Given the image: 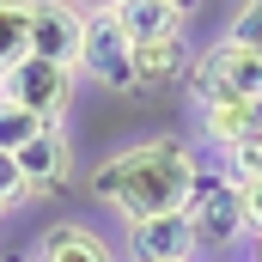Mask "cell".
<instances>
[{
	"mask_svg": "<svg viewBox=\"0 0 262 262\" xmlns=\"http://www.w3.org/2000/svg\"><path fill=\"white\" fill-rule=\"evenodd\" d=\"M43 128H49L43 116H31L18 98H6V92H0V152H18V146H31Z\"/></svg>",
	"mask_w": 262,
	"mask_h": 262,
	"instance_id": "obj_14",
	"label": "cell"
},
{
	"mask_svg": "<svg viewBox=\"0 0 262 262\" xmlns=\"http://www.w3.org/2000/svg\"><path fill=\"white\" fill-rule=\"evenodd\" d=\"M189 43L183 37H159V43H134V92H165V85H183L189 73Z\"/></svg>",
	"mask_w": 262,
	"mask_h": 262,
	"instance_id": "obj_11",
	"label": "cell"
},
{
	"mask_svg": "<svg viewBox=\"0 0 262 262\" xmlns=\"http://www.w3.org/2000/svg\"><path fill=\"white\" fill-rule=\"evenodd\" d=\"M195 116L207 146H220V152L262 146V98H213V104H195Z\"/></svg>",
	"mask_w": 262,
	"mask_h": 262,
	"instance_id": "obj_7",
	"label": "cell"
},
{
	"mask_svg": "<svg viewBox=\"0 0 262 262\" xmlns=\"http://www.w3.org/2000/svg\"><path fill=\"white\" fill-rule=\"evenodd\" d=\"M195 189H201V159L177 134H152V140L116 146L85 171V195L98 207H110L122 226L159 220V213H189Z\"/></svg>",
	"mask_w": 262,
	"mask_h": 262,
	"instance_id": "obj_1",
	"label": "cell"
},
{
	"mask_svg": "<svg viewBox=\"0 0 262 262\" xmlns=\"http://www.w3.org/2000/svg\"><path fill=\"white\" fill-rule=\"evenodd\" d=\"M183 85H189L195 104H213V98H262V49L220 37L213 49H201L195 61H189Z\"/></svg>",
	"mask_w": 262,
	"mask_h": 262,
	"instance_id": "obj_2",
	"label": "cell"
},
{
	"mask_svg": "<svg viewBox=\"0 0 262 262\" xmlns=\"http://www.w3.org/2000/svg\"><path fill=\"white\" fill-rule=\"evenodd\" d=\"M0 92L18 98V104H25L31 116H43V122H67V110H73V98H79V67L25 55V61L0 79Z\"/></svg>",
	"mask_w": 262,
	"mask_h": 262,
	"instance_id": "obj_5",
	"label": "cell"
},
{
	"mask_svg": "<svg viewBox=\"0 0 262 262\" xmlns=\"http://www.w3.org/2000/svg\"><path fill=\"white\" fill-rule=\"evenodd\" d=\"M177 6H183V12H195V6H201V0H177Z\"/></svg>",
	"mask_w": 262,
	"mask_h": 262,
	"instance_id": "obj_20",
	"label": "cell"
},
{
	"mask_svg": "<svg viewBox=\"0 0 262 262\" xmlns=\"http://www.w3.org/2000/svg\"><path fill=\"white\" fill-rule=\"evenodd\" d=\"M250 262H262V232H250Z\"/></svg>",
	"mask_w": 262,
	"mask_h": 262,
	"instance_id": "obj_19",
	"label": "cell"
},
{
	"mask_svg": "<svg viewBox=\"0 0 262 262\" xmlns=\"http://www.w3.org/2000/svg\"><path fill=\"white\" fill-rule=\"evenodd\" d=\"M226 37H232V43H250V49H262V0H238V12H232Z\"/></svg>",
	"mask_w": 262,
	"mask_h": 262,
	"instance_id": "obj_15",
	"label": "cell"
},
{
	"mask_svg": "<svg viewBox=\"0 0 262 262\" xmlns=\"http://www.w3.org/2000/svg\"><path fill=\"white\" fill-rule=\"evenodd\" d=\"M128 256L134 262H195V232L189 213H159V220H134L128 226Z\"/></svg>",
	"mask_w": 262,
	"mask_h": 262,
	"instance_id": "obj_9",
	"label": "cell"
},
{
	"mask_svg": "<svg viewBox=\"0 0 262 262\" xmlns=\"http://www.w3.org/2000/svg\"><path fill=\"white\" fill-rule=\"evenodd\" d=\"M110 12H116V25L128 31V43H159V37H183V25H189V12H183L177 0H116Z\"/></svg>",
	"mask_w": 262,
	"mask_h": 262,
	"instance_id": "obj_12",
	"label": "cell"
},
{
	"mask_svg": "<svg viewBox=\"0 0 262 262\" xmlns=\"http://www.w3.org/2000/svg\"><path fill=\"white\" fill-rule=\"evenodd\" d=\"M79 25L85 12L73 0H31V55L43 61H79Z\"/></svg>",
	"mask_w": 262,
	"mask_h": 262,
	"instance_id": "obj_8",
	"label": "cell"
},
{
	"mask_svg": "<svg viewBox=\"0 0 262 262\" xmlns=\"http://www.w3.org/2000/svg\"><path fill=\"white\" fill-rule=\"evenodd\" d=\"M79 12H104V6H116V0H73Z\"/></svg>",
	"mask_w": 262,
	"mask_h": 262,
	"instance_id": "obj_18",
	"label": "cell"
},
{
	"mask_svg": "<svg viewBox=\"0 0 262 262\" xmlns=\"http://www.w3.org/2000/svg\"><path fill=\"white\" fill-rule=\"evenodd\" d=\"M12 159H18V171H25V183H31V201L61 195L67 183H73V140H67L61 122H49L31 146H18Z\"/></svg>",
	"mask_w": 262,
	"mask_h": 262,
	"instance_id": "obj_6",
	"label": "cell"
},
{
	"mask_svg": "<svg viewBox=\"0 0 262 262\" xmlns=\"http://www.w3.org/2000/svg\"><path fill=\"white\" fill-rule=\"evenodd\" d=\"M25 201H31V183H25L18 159H12V152H0V213H6V207H25Z\"/></svg>",
	"mask_w": 262,
	"mask_h": 262,
	"instance_id": "obj_16",
	"label": "cell"
},
{
	"mask_svg": "<svg viewBox=\"0 0 262 262\" xmlns=\"http://www.w3.org/2000/svg\"><path fill=\"white\" fill-rule=\"evenodd\" d=\"M31 262H116V244L85 220H61V226H49L37 238Z\"/></svg>",
	"mask_w": 262,
	"mask_h": 262,
	"instance_id": "obj_10",
	"label": "cell"
},
{
	"mask_svg": "<svg viewBox=\"0 0 262 262\" xmlns=\"http://www.w3.org/2000/svg\"><path fill=\"white\" fill-rule=\"evenodd\" d=\"M238 189H244V220H250V232H262V177H244Z\"/></svg>",
	"mask_w": 262,
	"mask_h": 262,
	"instance_id": "obj_17",
	"label": "cell"
},
{
	"mask_svg": "<svg viewBox=\"0 0 262 262\" xmlns=\"http://www.w3.org/2000/svg\"><path fill=\"white\" fill-rule=\"evenodd\" d=\"M18 262H31V256H18Z\"/></svg>",
	"mask_w": 262,
	"mask_h": 262,
	"instance_id": "obj_21",
	"label": "cell"
},
{
	"mask_svg": "<svg viewBox=\"0 0 262 262\" xmlns=\"http://www.w3.org/2000/svg\"><path fill=\"white\" fill-rule=\"evenodd\" d=\"M189 232H195V250H220V262H232V244L250 238V220H244V189L232 171L220 177H201L195 201H189Z\"/></svg>",
	"mask_w": 262,
	"mask_h": 262,
	"instance_id": "obj_3",
	"label": "cell"
},
{
	"mask_svg": "<svg viewBox=\"0 0 262 262\" xmlns=\"http://www.w3.org/2000/svg\"><path fill=\"white\" fill-rule=\"evenodd\" d=\"M31 55V0H0V79Z\"/></svg>",
	"mask_w": 262,
	"mask_h": 262,
	"instance_id": "obj_13",
	"label": "cell"
},
{
	"mask_svg": "<svg viewBox=\"0 0 262 262\" xmlns=\"http://www.w3.org/2000/svg\"><path fill=\"white\" fill-rule=\"evenodd\" d=\"M73 67L92 85H104V92H134V43H128V31L116 25L110 6L85 12V25H79V61Z\"/></svg>",
	"mask_w": 262,
	"mask_h": 262,
	"instance_id": "obj_4",
	"label": "cell"
}]
</instances>
